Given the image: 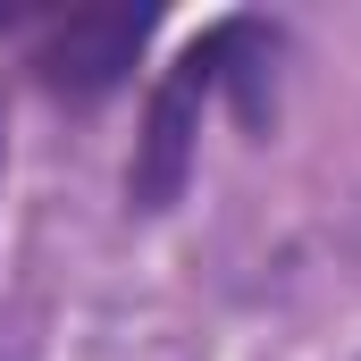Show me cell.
Listing matches in <instances>:
<instances>
[{
	"label": "cell",
	"mask_w": 361,
	"mask_h": 361,
	"mask_svg": "<svg viewBox=\"0 0 361 361\" xmlns=\"http://www.w3.org/2000/svg\"><path fill=\"white\" fill-rule=\"evenodd\" d=\"M143 34H152V8H68V17L51 25V42L34 51V68H42L51 92L92 101V92H109L135 68Z\"/></svg>",
	"instance_id": "obj_2"
},
{
	"label": "cell",
	"mask_w": 361,
	"mask_h": 361,
	"mask_svg": "<svg viewBox=\"0 0 361 361\" xmlns=\"http://www.w3.org/2000/svg\"><path fill=\"white\" fill-rule=\"evenodd\" d=\"M17 17H25V8H8V0H0V25H17Z\"/></svg>",
	"instance_id": "obj_3"
},
{
	"label": "cell",
	"mask_w": 361,
	"mask_h": 361,
	"mask_svg": "<svg viewBox=\"0 0 361 361\" xmlns=\"http://www.w3.org/2000/svg\"><path fill=\"white\" fill-rule=\"evenodd\" d=\"M252 34H261L252 17H219L210 34H193V42H185V59L160 76L152 118H143V143H135V169H126V193H135L143 210H169V202L185 193L193 135H202V92L227 85V68L244 59V42H252Z\"/></svg>",
	"instance_id": "obj_1"
}]
</instances>
